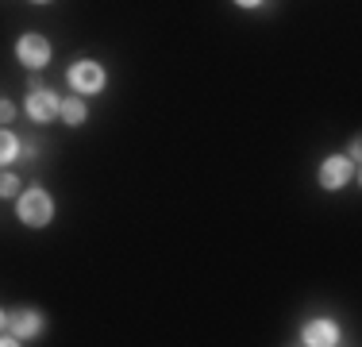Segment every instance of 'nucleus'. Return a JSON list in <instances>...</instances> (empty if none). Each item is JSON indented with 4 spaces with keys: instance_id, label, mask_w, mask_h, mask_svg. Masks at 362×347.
Here are the masks:
<instances>
[{
    "instance_id": "obj_12",
    "label": "nucleus",
    "mask_w": 362,
    "mask_h": 347,
    "mask_svg": "<svg viewBox=\"0 0 362 347\" xmlns=\"http://www.w3.org/2000/svg\"><path fill=\"white\" fill-rule=\"evenodd\" d=\"M12 343H20V336H16V332H4V336H0V347H12Z\"/></svg>"
},
{
    "instance_id": "obj_13",
    "label": "nucleus",
    "mask_w": 362,
    "mask_h": 347,
    "mask_svg": "<svg viewBox=\"0 0 362 347\" xmlns=\"http://www.w3.org/2000/svg\"><path fill=\"white\" fill-rule=\"evenodd\" d=\"M235 4H243V8H255V4H262V0H235Z\"/></svg>"
},
{
    "instance_id": "obj_5",
    "label": "nucleus",
    "mask_w": 362,
    "mask_h": 347,
    "mask_svg": "<svg viewBox=\"0 0 362 347\" xmlns=\"http://www.w3.org/2000/svg\"><path fill=\"white\" fill-rule=\"evenodd\" d=\"M28 112H31V120L47 124V120L58 116V97H54V93H35V97L28 101Z\"/></svg>"
},
{
    "instance_id": "obj_4",
    "label": "nucleus",
    "mask_w": 362,
    "mask_h": 347,
    "mask_svg": "<svg viewBox=\"0 0 362 347\" xmlns=\"http://www.w3.org/2000/svg\"><path fill=\"white\" fill-rule=\"evenodd\" d=\"M347 178H351V162L347 159H327L324 166H320V181H324V189H339V186H347Z\"/></svg>"
},
{
    "instance_id": "obj_14",
    "label": "nucleus",
    "mask_w": 362,
    "mask_h": 347,
    "mask_svg": "<svg viewBox=\"0 0 362 347\" xmlns=\"http://www.w3.org/2000/svg\"><path fill=\"white\" fill-rule=\"evenodd\" d=\"M4 324H8V317H4V312H0V328H4Z\"/></svg>"
},
{
    "instance_id": "obj_2",
    "label": "nucleus",
    "mask_w": 362,
    "mask_h": 347,
    "mask_svg": "<svg viewBox=\"0 0 362 347\" xmlns=\"http://www.w3.org/2000/svg\"><path fill=\"white\" fill-rule=\"evenodd\" d=\"M70 85H74L77 93H97L100 85H105V69H100L97 62H74Z\"/></svg>"
},
{
    "instance_id": "obj_6",
    "label": "nucleus",
    "mask_w": 362,
    "mask_h": 347,
    "mask_svg": "<svg viewBox=\"0 0 362 347\" xmlns=\"http://www.w3.org/2000/svg\"><path fill=\"white\" fill-rule=\"evenodd\" d=\"M8 328H12L20 340H28V336H35L39 332V312H31V309H20V312H12L8 317Z\"/></svg>"
},
{
    "instance_id": "obj_7",
    "label": "nucleus",
    "mask_w": 362,
    "mask_h": 347,
    "mask_svg": "<svg viewBox=\"0 0 362 347\" xmlns=\"http://www.w3.org/2000/svg\"><path fill=\"white\" fill-rule=\"evenodd\" d=\"M305 343H308V347H327V343H335V328L327 324V320H316V324L305 328Z\"/></svg>"
},
{
    "instance_id": "obj_10",
    "label": "nucleus",
    "mask_w": 362,
    "mask_h": 347,
    "mask_svg": "<svg viewBox=\"0 0 362 347\" xmlns=\"http://www.w3.org/2000/svg\"><path fill=\"white\" fill-rule=\"evenodd\" d=\"M16 189H20V181H16L12 174H8V178H0V197H12Z\"/></svg>"
},
{
    "instance_id": "obj_11",
    "label": "nucleus",
    "mask_w": 362,
    "mask_h": 347,
    "mask_svg": "<svg viewBox=\"0 0 362 347\" xmlns=\"http://www.w3.org/2000/svg\"><path fill=\"white\" fill-rule=\"evenodd\" d=\"M12 101H0V124H4V120H12Z\"/></svg>"
},
{
    "instance_id": "obj_8",
    "label": "nucleus",
    "mask_w": 362,
    "mask_h": 347,
    "mask_svg": "<svg viewBox=\"0 0 362 347\" xmlns=\"http://www.w3.org/2000/svg\"><path fill=\"white\" fill-rule=\"evenodd\" d=\"M58 112H62V116H66V124H81V120H85V104L81 101H62V104H58Z\"/></svg>"
},
{
    "instance_id": "obj_3",
    "label": "nucleus",
    "mask_w": 362,
    "mask_h": 347,
    "mask_svg": "<svg viewBox=\"0 0 362 347\" xmlns=\"http://www.w3.org/2000/svg\"><path fill=\"white\" fill-rule=\"evenodd\" d=\"M16 50H20V62H28L31 69L47 66V58H50V42L42 39V35H23V39L16 42Z\"/></svg>"
},
{
    "instance_id": "obj_1",
    "label": "nucleus",
    "mask_w": 362,
    "mask_h": 347,
    "mask_svg": "<svg viewBox=\"0 0 362 347\" xmlns=\"http://www.w3.org/2000/svg\"><path fill=\"white\" fill-rule=\"evenodd\" d=\"M20 220L31 224V228H42L50 220V197L42 189H31V193L20 197Z\"/></svg>"
},
{
    "instance_id": "obj_9",
    "label": "nucleus",
    "mask_w": 362,
    "mask_h": 347,
    "mask_svg": "<svg viewBox=\"0 0 362 347\" xmlns=\"http://www.w3.org/2000/svg\"><path fill=\"white\" fill-rule=\"evenodd\" d=\"M16 159V139L8 132H0V162H12Z\"/></svg>"
}]
</instances>
